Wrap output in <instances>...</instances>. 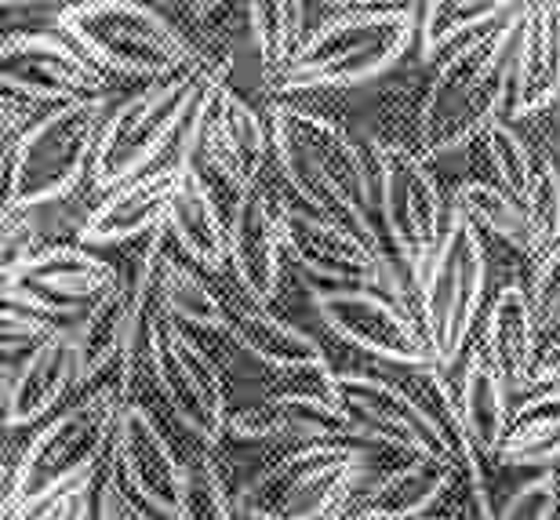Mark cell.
Wrapping results in <instances>:
<instances>
[{"label": "cell", "instance_id": "obj_1", "mask_svg": "<svg viewBox=\"0 0 560 520\" xmlns=\"http://www.w3.org/2000/svg\"><path fill=\"white\" fill-rule=\"evenodd\" d=\"M270 139L280 175L302 208L383 247L375 164L342 124L280 99L270 106Z\"/></svg>", "mask_w": 560, "mask_h": 520}, {"label": "cell", "instance_id": "obj_2", "mask_svg": "<svg viewBox=\"0 0 560 520\" xmlns=\"http://www.w3.org/2000/svg\"><path fill=\"white\" fill-rule=\"evenodd\" d=\"M524 8L528 4H521L502 26L458 44L433 66L416 120V142L425 161L485 139L502 120V113H510Z\"/></svg>", "mask_w": 560, "mask_h": 520}, {"label": "cell", "instance_id": "obj_3", "mask_svg": "<svg viewBox=\"0 0 560 520\" xmlns=\"http://www.w3.org/2000/svg\"><path fill=\"white\" fill-rule=\"evenodd\" d=\"M125 379H109L81 401L51 415L19 451L4 488V520H30L59 495L92 481L106 451H114L117 423L128 408Z\"/></svg>", "mask_w": 560, "mask_h": 520}, {"label": "cell", "instance_id": "obj_4", "mask_svg": "<svg viewBox=\"0 0 560 520\" xmlns=\"http://www.w3.org/2000/svg\"><path fill=\"white\" fill-rule=\"evenodd\" d=\"M419 48V4H357L324 19L277 77V95L361 88L394 73Z\"/></svg>", "mask_w": 560, "mask_h": 520}, {"label": "cell", "instance_id": "obj_5", "mask_svg": "<svg viewBox=\"0 0 560 520\" xmlns=\"http://www.w3.org/2000/svg\"><path fill=\"white\" fill-rule=\"evenodd\" d=\"M62 30L103 73L161 84L205 66L200 51L175 22L139 0H77L59 8Z\"/></svg>", "mask_w": 560, "mask_h": 520}, {"label": "cell", "instance_id": "obj_6", "mask_svg": "<svg viewBox=\"0 0 560 520\" xmlns=\"http://www.w3.org/2000/svg\"><path fill=\"white\" fill-rule=\"evenodd\" d=\"M117 103V95H103L44 109L4 150V211L48 208L92 178L98 142Z\"/></svg>", "mask_w": 560, "mask_h": 520}, {"label": "cell", "instance_id": "obj_7", "mask_svg": "<svg viewBox=\"0 0 560 520\" xmlns=\"http://www.w3.org/2000/svg\"><path fill=\"white\" fill-rule=\"evenodd\" d=\"M368 481V451L353 440L299 444L244 484L237 510L248 520H331Z\"/></svg>", "mask_w": 560, "mask_h": 520}, {"label": "cell", "instance_id": "obj_8", "mask_svg": "<svg viewBox=\"0 0 560 520\" xmlns=\"http://www.w3.org/2000/svg\"><path fill=\"white\" fill-rule=\"evenodd\" d=\"M208 73L211 62H205L194 73L175 77V81L145 84L128 99H120L106 120L103 142H98L92 186L109 194V189L153 172V161H161L167 146L183 139L189 113H194L197 99L208 84Z\"/></svg>", "mask_w": 560, "mask_h": 520}, {"label": "cell", "instance_id": "obj_9", "mask_svg": "<svg viewBox=\"0 0 560 520\" xmlns=\"http://www.w3.org/2000/svg\"><path fill=\"white\" fill-rule=\"evenodd\" d=\"M372 164L378 186V226L405 266V277L422 288L425 269L455 215L452 200L441 194L433 172L425 167V157L405 142H375Z\"/></svg>", "mask_w": 560, "mask_h": 520}, {"label": "cell", "instance_id": "obj_10", "mask_svg": "<svg viewBox=\"0 0 560 520\" xmlns=\"http://www.w3.org/2000/svg\"><path fill=\"white\" fill-rule=\"evenodd\" d=\"M273 150L270 124L259 117L248 99L230 88V62H211L208 84L200 92L186 131L178 139V161L197 172H219L226 183L244 194L262 178L266 157Z\"/></svg>", "mask_w": 560, "mask_h": 520}, {"label": "cell", "instance_id": "obj_11", "mask_svg": "<svg viewBox=\"0 0 560 520\" xmlns=\"http://www.w3.org/2000/svg\"><path fill=\"white\" fill-rule=\"evenodd\" d=\"M485 241L455 211L419 288V321L441 371L463 365L469 354V335H474L480 302H485Z\"/></svg>", "mask_w": 560, "mask_h": 520}, {"label": "cell", "instance_id": "obj_12", "mask_svg": "<svg viewBox=\"0 0 560 520\" xmlns=\"http://www.w3.org/2000/svg\"><path fill=\"white\" fill-rule=\"evenodd\" d=\"M125 285L120 269L84 244H37L4 266V302L55 324H81Z\"/></svg>", "mask_w": 560, "mask_h": 520}, {"label": "cell", "instance_id": "obj_13", "mask_svg": "<svg viewBox=\"0 0 560 520\" xmlns=\"http://www.w3.org/2000/svg\"><path fill=\"white\" fill-rule=\"evenodd\" d=\"M145 368L167 412L205 444H219L226 437L230 386L215 357L186 335V327L172 324L156 307L145 321Z\"/></svg>", "mask_w": 560, "mask_h": 520}, {"label": "cell", "instance_id": "obj_14", "mask_svg": "<svg viewBox=\"0 0 560 520\" xmlns=\"http://www.w3.org/2000/svg\"><path fill=\"white\" fill-rule=\"evenodd\" d=\"M280 233H284V252L310 285L317 288H372V291H397L394 258L383 247L364 241L350 226H339L324 215L302 208L299 200H280Z\"/></svg>", "mask_w": 560, "mask_h": 520}, {"label": "cell", "instance_id": "obj_15", "mask_svg": "<svg viewBox=\"0 0 560 520\" xmlns=\"http://www.w3.org/2000/svg\"><path fill=\"white\" fill-rule=\"evenodd\" d=\"M310 302L320 324L339 343L361 349V354L400 365L411 371L436 368V357L425 343L422 321L411 316L394 296L372 288H317L310 285Z\"/></svg>", "mask_w": 560, "mask_h": 520}, {"label": "cell", "instance_id": "obj_16", "mask_svg": "<svg viewBox=\"0 0 560 520\" xmlns=\"http://www.w3.org/2000/svg\"><path fill=\"white\" fill-rule=\"evenodd\" d=\"M4 95L26 106H66L109 95V81L62 30H11L0 44Z\"/></svg>", "mask_w": 560, "mask_h": 520}, {"label": "cell", "instance_id": "obj_17", "mask_svg": "<svg viewBox=\"0 0 560 520\" xmlns=\"http://www.w3.org/2000/svg\"><path fill=\"white\" fill-rule=\"evenodd\" d=\"M342 412L353 426V440L405 451L408 459H444V434L416 390L375 371H339Z\"/></svg>", "mask_w": 560, "mask_h": 520}, {"label": "cell", "instance_id": "obj_18", "mask_svg": "<svg viewBox=\"0 0 560 520\" xmlns=\"http://www.w3.org/2000/svg\"><path fill=\"white\" fill-rule=\"evenodd\" d=\"M109 462H114L109 481L120 484L150 513L175 520L186 484V459H178V451L164 437V429L156 426L150 408L128 404L117 423Z\"/></svg>", "mask_w": 560, "mask_h": 520}, {"label": "cell", "instance_id": "obj_19", "mask_svg": "<svg viewBox=\"0 0 560 520\" xmlns=\"http://www.w3.org/2000/svg\"><path fill=\"white\" fill-rule=\"evenodd\" d=\"M226 437L248 444H331L353 440V426L342 404L313 393H270V397L230 401ZM357 444V440H353Z\"/></svg>", "mask_w": 560, "mask_h": 520}, {"label": "cell", "instance_id": "obj_20", "mask_svg": "<svg viewBox=\"0 0 560 520\" xmlns=\"http://www.w3.org/2000/svg\"><path fill=\"white\" fill-rule=\"evenodd\" d=\"M284 233L277 200L262 186L244 189L230 208V269L255 307H270L284 274Z\"/></svg>", "mask_w": 560, "mask_h": 520}, {"label": "cell", "instance_id": "obj_21", "mask_svg": "<svg viewBox=\"0 0 560 520\" xmlns=\"http://www.w3.org/2000/svg\"><path fill=\"white\" fill-rule=\"evenodd\" d=\"M178 175H183V167L172 161L103 194V200L84 215L81 230H77V244L114 247L167 230V211H172Z\"/></svg>", "mask_w": 560, "mask_h": 520}, {"label": "cell", "instance_id": "obj_22", "mask_svg": "<svg viewBox=\"0 0 560 520\" xmlns=\"http://www.w3.org/2000/svg\"><path fill=\"white\" fill-rule=\"evenodd\" d=\"M463 481L444 459H408L400 466L368 477L331 520H425L436 502Z\"/></svg>", "mask_w": 560, "mask_h": 520}, {"label": "cell", "instance_id": "obj_23", "mask_svg": "<svg viewBox=\"0 0 560 520\" xmlns=\"http://www.w3.org/2000/svg\"><path fill=\"white\" fill-rule=\"evenodd\" d=\"M226 338L233 354L252 360L255 368L273 371V375H306V371L331 368V360L317 338L295 324L280 321L266 307H255V302L230 307Z\"/></svg>", "mask_w": 560, "mask_h": 520}, {"label": "cell", "instance_id": "obj_24", "mask_svg": "<svg viewBox=\"0 0 560 520\" xmlns=\"http://www.w3.org/2000/svg\"><path fill=\"white\" fill-rule=\"evenodd\" d=\"M560 99V4L535 0L524 8L517 59H513V95L506 117L524 120L550 109Z\"/></svg>", "mask_w": 560, "mask_h": 520}, {"label": "cell", "instance_id": "obj_25", "mask_svg": "<svg viewBox=\"0 0 560 520\" xmlns=\"http://www.w3.org/2000/svg\"><path fill=\"white\" fill-rule=\"evenodd\" d=\"M539 313L532 291L521 280H506L488 302L485 316V357L506 379L510 393L532 390L535 365H539Z\"/></svg>", "mask_w": 560, "mask_h": 520}, {"label": "cell", "instance_id": "obj_26", "mask_svg": "<svg viewBox=\"0 0 560 520\" xmlns=\"http://www.w3.org/2000/svg\"><path fill=\"white\" fill-rule=\"evenodd\" d=\"M77 386H81V357H77L73 327H66L55 343L4 379V426L22 429L44 423Z\"/></svg>", "mask_w": 560, "mask_h": 520}, {"label": "cell", "instance_id": "obj_27", "mask_svg": "<svg viewBox=\"0 0 560 520\" xmlns=\"http://www.w3.org/2000/svg\"><path fill=\"white\" fill-rule=\"evenodd\" d=\"M178 167L183 175H178L172 211H167V233L189 263L219 274L222 266H230V215H222L219 200L211 197L205 172L183 161Z\"/></svg>", "mask_w": 560, "mask_h": 520}, {"label": "cell", "instance_id": "obj_28", "mask_svg": "<svg viewBox=\"0 0 560 520\" xmlns=\"http://www.w3.org/2000/svg\"><path fill=\"white\" fill-rule=\"evenodd\" d=\"M458 412H463V426L469 434V444L477 448V455L495 466L499 448L506 440L510 429V386L506 379L491 368V360L480 349H469L463 360V375H458Z\"/></svg>", "mask_w": 560, "mask_h": 520}, {"label": "cell", "instance_id": "obj_29", "mask_svg": "<svg viewBox=\"0 0 560 520\" xmlns=\"http://www.w3.org/2000/svg\"><path fill=\"white\" fill-rule=\"evenodd\" d=\"M521 4L513 0H430L419 4V59L441 62L458 44L502 26Z\"/></svg>", "mask_w": 560, "mask_h": 520}, {"label": "cell", "instance_id": "obj_30", "mask_svg": "<svg viewBox=\"0 0 560 520\" xmlns=\"http://www.w3.org/2000/svg\"><path fill=\"white\" fill-rule=\"evenodd\" d=\"M560 462V386H546L517 404L495 466L550 470Z\"/></svg>", "mask_w": 560, "mask_h": 520}, {"label": "cell", "instance_id": "obj_31", "mask_svg": "<svg viewBox=\"0 0 560 520\" xmlns=\"http://www.w3.org/2000/svg\"><path fill=\"white\" fill-rule=\"evenodd\" d=\"M452 208L474 226L477 233L495 236L499 244L513 247L517 255H539L542 247L535 241L528 211L521 200H513L506 189L495 183H480V178H466L452 189Z\"/></svg>", "mask_w": 560, "mask_h": 520}, {"label": "cell", "instance_id": "obj_32", "mask_svg": "<svg viewBox=\"0 0 560 520\" xmlns=\"http://www.w3.org/2000/svg\"><path fill=\"white\" fill-rule=\"evenodd\" d=\"M306 11L310 8L295 4V0H252V4H244L248 37L255 44V55H259V66L270 84H277V77L299 55L302 41L310 37Z\"/></svg>", "mask_w": 560, "mask_h": 520}, {"label": "cell", "instance_id": "obj_33", "mask_svg": "<svg viewBox=\"0 0 560 520\" xmlns=\"http://www.w3.org/2000/svg\"><path fill=\"white\" fill-rule=\"evenodd\" d=\"M156 307L178 327H197V332L226 335L230 307L200 280L194 269H186L178 258H161L156 274Z\"/></svg>", "mask_w": 560, "mask_h": 520}, {"label": "cell", "instance_id": "obj_34", "mask_svg": "<svg viewBox=\"0 0 560 520\" xmlns=\"http://www.w3.org/2000/svg\"><path fill=\"white\" fill-rule=\"evenodd\" d=\"M485 153L491 164V175H495V186H502L513 200H528V189L535 183V172H539V157L542 150L524 139L521 131H513L506 120H499L495 128L485 135Z\"/></svg>", "mask_w": 560, "mask_h": 520}, {"label": "cell", "instance_id": "obj_35", "mask_svg": "<svg viewBox=\"0 0 560 520\" xmlns=\"http://www.w3.org/2000/svg\"><path fill=\"white\" fill-rule=\"evenodd\" d=\"M175 520H233V502L222 470L205 451L186 459V484Z\"/></svg>", "mask_w": 560, "mask_h": 520}, {"label": "cell", "instance_id": "obj_36", "mask_svg": "<svg viewBox=\"0 0 560 520\" xmlns=\"http://www.w3.org/2000/svg\"><path fill=\"white\" fill-rule=\"evenodd\" d=\"M524 211H528L532 233L539 241L542 255L553 252L560 244V164L553 161V153L539 157V172H535V183L528 189V200H524Z\"/></svg>", "mask_w": 560, "mask_h": 520}, {"label": "cell", "instance_id": "obj_37", "mask_svg": "<svg viewBox=\"0 0 560 520\" xmlns=\"http://www.w3.org/2000/svg\"><path fill=\"white\" fill-rule=\"evenodd\" d=\"M66 332V324H55L48 316H37L22 307L4 302V379L19 371L30 357H37L44 346L55 343Z\"/></svg>", "mask_w": 560, "mask_h": 520}, {"label": "cell", "instance_id": "obj_38", "mask_svg": "<svg viewBox=\"0 0 560 520\" xmlns=\"http://www.w3.org/2000/svg\"><path fill=\"white\" fill-rule=\"evenodd\" d=\"M560 510V484L557 473H539V477L524 481L506 502L499 506L495 520H557Z\"/></svg>", "mask_w": 560, "mask_h": 520}, {"label": "cell", "instance_id": "obj_39", "mask_svg": "<svg viewBox=\"0 0 560 520\" xmlns=\"http://www.w3.org/2000/svg\"><path fill=\"white\" fill-rule=\"evenodd\" d=\"M528 291H532V302H535V313H539L542 332H553V327L560 332V244L535 263Z\"/></svg>", "mask_w": 560, "mask_h": 520}, {"label": "cell", "instance_id": "obj_40", "mask_svg": "<svg viewBox=\"0 0 560 520\" xmlns=\"http://www.w3.org/2000/svg\"><path fill=\"white\" fill-rule=\"evenodd\" d=\"M30 520H98V495L92 488V481L81 484V488L59 495V499L48 502L40 513H33Z\"/></svg>", "mask_w": 560, "mask_h": 520}, {"label": "cell", "instance_id": "obj_41", "mask_svg": "<svg viewBox=\"0 0 560 520\" xmlns=\"http://www.w3.org/2000/svg\"><path fill=\"white\" fill-rule=\"evenodd\" d=\"M98 520H161V517L139 506L120 484L106 481L103 492H98Z\"/></svg>", "mask_w": 560, "mask_h": 520}, {"label": "cell", "instance_id": "obj_42", "mask_svg": "<svg viewBox=\"0 0 560 520\" xmlns=\"http://www.w3.org/2000/svg\"><path fill=\"white\" fill-rule=\"evenodd\" d=\"M535 386H560V332L542 346L539 365H535V375H532V390Z\"/></svg>", "mask_w": 560, "mask_h": 520}, {"label": "cell", "instance_id": "obj_43", "mask_svg": "<svg viewBox=\"0 0 560 520\" xmlns=\"http://www.w3.org/2000/svg\"><path fill=\"white\" fill-rule=\"evenodd\" d=\"M425 520H463V517H441V513H430Z\"/></svg>", "mask_w": 560, "mask_h": 520}]
</instances>
